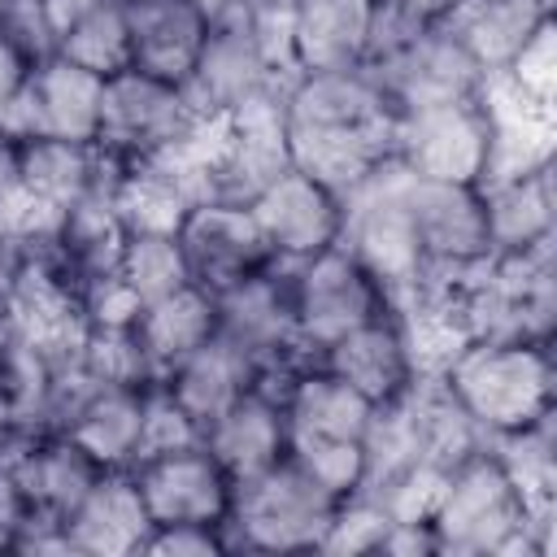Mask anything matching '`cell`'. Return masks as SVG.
Wrapping results in <instances>:
<instances>
[{
    "instance_id": "1",
    "label": "cell",
    "mask_w": 557,
    "mask_h": 557,
    "mask_svg": "<svg viewBox=\"0 0 557 557\" xmlns=\"http://www.w3.org/2000/svg\"><path fill=\"white\" fill-rule=\"evenodd\" d=\"M426 518L435 527L440 553H453V557H548L553 553L557 513H535L487 444L466 461H457L453 470H444Z\"/></svg>"
},
{
    "instance_id": "2",
    "label": "cell",
    "mask_w": 557,
    "mask_h": 557,
    "mask_svg": "<svg viewBox=\"0 0 557 557\" xmlns=\"http://www.w3.org/2000/svg\"><path fill=\"white\" fill-rule=\"evenodd\" d=\"M483 440L535 426L557 413V361L553 339L479 335L440 374Z\"/></svg>"
},
{
    "instance_id": "3",
    "label": "cell",
    "mask_w": 557,
    "mask_h": 557,
    "mask_svg": "<svg viewBox=\"0 0 557 557\" xmlns=\"http://www.w3.org/2000/svg\"><path fill=\"white\" fill-rule=\"evenodd\" d=\"M409 170L387 157L366 183L344 196V248L383 283L392 309L413 296L426 257L409 213Z\"/></svg>"
},
{
    "instance_id": "4",
    "label": "cell",
    "mask_w": 557,
    "mask_h": 557,
    "mask_svg": "<svg viewBox=\"0 0 557 557\" xmlns=\"http://www.w3.org/2000/svg\"><path fill=\"white\" fill-rule=\"evenodd\" d=\"M335 505L339 500H331L305 470L283 457L270 470L235 483L226 518L231 553H318Z\"/></svg>"
},
{
    "instance_id": "5",
    "label": "cell",
    "mask_w": 557,
    "mask_h": 557,
    "mask_svg": "<svg viewBox=\"0 0 557 557\" xmlns=\"http://www.w3.org/2000/svg\"><path fill=\"white\" fill-rule=\"evenodd\" d=\"M496 122L487 96H466L396 117V161L418 178L483 183L492 170Z\"/></svg>"
},
{
    "instance_id": "6",
    "label": "cell",
    "mask_w": 557,
    "mask_h": 557,
    "mask_svg": "<svg viewBox=\"0 0 557 557\" xmlns=\"http://www.w3.org/2000/svg\"><path fill=\"white\" fill-rule=\"evenodd\" d=\"M392 313L383 283L344 248H326L309 261H292V318L300 344L318 357L339 335Z\"/></svg>"
},
{
    "instance_id": "7",
    "label": "cell",
    "mask_w": 557,
    "mask_h": 557,
    "mask_svg": "<svg viewBox=\"0 0 557 557\" xmlns=\"http://www.w3.org/2000/svg\"><path fill=\"white\" fill-rule=\"evenodd\" d=\"M4 309L13 318V331L52 357H70L87 331L83 313V278L61 257L57 239L17 248L9 261V274L0 283Z\"/></svg>"
},
{
    "instance_id": "8",
    "label": "cell",
    "mask_w": 557,
    "mask_h": 557,
    "mask_svg": "<svg viewBox=\"0 0 557 557\" xmlns=\"http://www.w3.org/2000/svg\"><path fill=\"white\" fill-rule=\"evenodd\" d=\"M191 122H196V109L187 104V91L178 83H165L126 65L104 78L96 144L135 165L165 152Z\"/></svg>"
},
{
    "instance_id": "9",
    "label": "cell",
    "mask_w": 557,
    "mask_h": 557,
    "mask_svg": "<svg viewBox=\"0 0 557 557\" xmlns=\"http://www.w3.org/2000/svg\"><path fill=\"white\" fill-rule=\"evenodd\" d=\"M248 209L278 261H309L344 239V196L296 165L274 174Z\"/></svg>"
},
{
    "instance_id": "10",
    "label": "cell",
    "mask_w": 557,
    "mask_h": 557,
    "mask_svg": "<svg viewBox=\"0 0 557 557\" xmlns=\"http://www.w3.org/2000/svg\"><path fill=\"white\" fill-rule=\"evenodd\" d=\"M100 96L104 78L65 61L61 52H48L35 61L26 91L13 100L4 113L0 131L9 139H30V135H57V139H78L96 144L100 131Z\"/></svg>"
},
{
    "instance_id": "11",
    "label": "cell",
    "mask_w": 557,
    "mask_h": 557,
    "mask_svg": "<svg viewBox=\"0 0 557 557\" xmlns=\"http://www.w3.org/2000/svg\"><path fill=\"white\" fill-rule=\"evenodd\" d=\"M283 87L287 83L261 87L257 96H248L244 104L222 113V157H218V174H213V191L222 200L248 205L274 174H283L292 165Z\"/></svg>"
},
{
    "instance_id": "12",
    "label": "cell",
    "mask_w": 557,
    "mask_h": 557,
    "mask_svg": "<svg viewBox=\"0 0 557 557\" xmlns=\"http://www.w3.org/2000/svg\"><path fill=\"white\" fill-rule=\"evenodd\" d=\"M144 509L152 527H174V522H205V527H226L231 500H235V479L226 466L205 448H178L165 457H148L131 466Z\"/></svg>"
},
{
    "instance_id": "13",
    "label": "cell",
    "mask_w": 557,
    "mask_h": 557,
    "mask_svg": "<svg viewBox=\"0 0 557 557\" xmlns=\"http://www.w3.org/2000/svg\"><path fill=\"white\" fill-rule=\"evenodd\" d=\"M178 244H183L191 283L209 292H222L274 261L252 209L244 200H222V196H209L187 209L178 226Z\"/></svg>"
},
{
    "instance_id": "14",
    "label": "cell",
    "mask_w": 557,
    "mask_h": 557,
    "mask_svg": "<svg viewBox=\"0 0 557 557\" xmlns=\"http://www.w3.org/2000/svg\"><path fill=\"white\" fill-rule=\"evenodd\" d=\"M278 78L270 74L261 48L252 44L248 35V22H244V9L239 0L209 22V39L196 57V70L187 74L183 91H187V104L196 109V117H222L231 113L235 104H244L248 96H257L261 87H274Z\"/></svg>"
},
{
    "instance_id": "15",
    "label": "cell",
    "mask_w": 557,
    "mask_h": 557,
    "mask_svg": "<svg viewBox=\"0 0 557 557\" xmlns=\"http://www.w3.org/2000/svg\"><path fill=\"white\" fill-rule=\"evenodd\" d=\"M409 213L426 265H466L492 257L487 205L479 183L409 178Z\"/></svg>"
},
{
    "instance_id": "16",
    "label": "cell",
    "mask_w": 557,
    "mask_h": 557,
    "mask_svg": "<svg viewBox=\"0 0 557 557\" xmlns=\"http://www.w3.org/2000/svg\"><path fill=\"white\" fill-rule=\"evenodd\" d=\"M0 466L13 474L30 513H48L61 522L100 474V466L65 431H35L13 440L0 453Z\"/></svg>"
},
{
    "instance_id": "17",
    "label": "cell",
    "mask_w": 557,
    "mask_h": 557,
    "mask_svg": "<svg viewBox=\"0 0 557 557\" xmlns=\"http://www.w3.org/2000/svg\"><path fill=\"white\" fill-rule=\"evenodd\" d=\"M318 361L335 379H344L357 396H366L374 409L396 405L418 383V370H413V357H409L396 309L357 326V331H348V335H339L335 344H326L318 352Z\"/></svg>"
},
{
    "instance_id": "18",
    "label": "cell",
    "mask_w": 557,
    "mask_h": 557,
    "mask_svg": "<svg viewBox=\"0 0 557 557\" xmlns=\"http://www.w3.org/2000/svg\"><path fill=\"white\" fill-rule=\"evenodd\" d=\"M148 531L152 518L131 470H100L83 500L65 513L74 557H139Z\"/></svg>"
},
{
    "instance_id": "19",
    "label": "cell",
    "mask_w": 557,
    "mask_h": 557,
    "mask_svg": "<svg viewBox=\"0 0 557 557\" xmlns=\"http://www.w3.org/2000/svg\"><path fill=\"white\" fill-rule=\"evenodd\" d=\"M300 74L352 70L366 61L383 0H287Z\"/></svg>"
},
{
    "instance_id": "20",
    "label": "cell",
    "mask_w": 557,
    "mask_h": 557,
    "mask_svg": "<svg viewBox=\"0 0 557 557\" xmlns=\"http://www.w3.org/2000/svg\"><path fill=\"white\" fill-rule=\"evenodd\" d=\"M292 165L326 183L331 191L348 196L366 183L387 157H396V122L374 126H296L287 122Z\"/></svg>"
},
{
    "instance_id": "21",
    "label": "cell",
    "mask_w": 557,
    "mask_h": 557,
    "mask_svg": "<svg viewBox=\"0 0 557 557\" xmlns=\"http://www.w3.org/2000/svg\"><path fill=\"white\" fill-rule=\"evenodd\" d=\"M126 30L131 65L183 87L209 39V17L191 0H126Z\"/></svg>"
},
{
    "instance_id": "22",
    "label": "cell",
    "mask_w": 557,
    "mask_h": 557,
    "mask_svg": "<svg viewBox=\"0 0 557 557\" xmlns=\"http://www.w3.org/2000/svg\"><path fill=\"white\" fill-rule=\"evenodd\" d=\"M205 448L226 466V474L235 483L270 470L274 461L287 457V413H283V400L252 383L244 396H235L205 426Z\"/></svg>"
},
{
    "instance_id": "23",
    "label": "cell",
    "mask_w": 557,
    "mask_h": 557,
    "mask_svg": "<svg viewBox=\"0 0 557 557\" xmlns=\"http://www.w3.org/2000/svg\"><path fill=\"white\" fill-rule=\"evenodd\" d=\"M483 187L487 205V235L492 257L500 252H527L535 244H548L557 235V187H553V161L496 174Z\"/></svg>"
},
{
    "instance_id": "24",
    "label": "cell",
    "mask_w": 557,
    "mask_h": 557,
    "mask_svg": "<svg viewBox=\"0 0 557 557\" xmlns=\"http://www.w3.org/2000/svg\"><path fill=\"white\" fill-rule=\"evenodd\" d=\"M544 17H553V0H461L435 26L448 30L483 78H496Z\"/></svg>"
},
{
    "instance_id": "25",
    "label": "cell",
    "mask_w": 557,
    "mask_h": 557,
    "mask_svg": "<svg viewBox=\"0 0 557 557\" xmlns=\"http://www.w3.org/2000/svg\"><path fill=\"white\" fill-rule=\"evenodd\" d=\"M278 400L287 413V440H366L374 418V405L357 396L344 379H335L322 361L300 366Z\"/></svg>"
},
{
    "instance_id": "26",
    "label": "cell",
    "mask_w": 557,
    "mask_h": 557,
    "mask_svg": "<svg viewBox=\"0 0 557 557\" xmlns=\"http://www.w3.org/2000/svg\"><path fill=\"white\" fill-rule=\"evenodd\" d=\"M161 383L174 392V400H178L200 426H209L235 396H244V392L257 383V361H252L239 344H231V339L218 331L209 344H200V348L187 352L178 366H170V370L161 374Z\"/></svg>"
},
{
    "instance_id": "27",
    "label": "cell",
    "mask_w": 557,
    "mask_h": 557,
    "mask_svg": "<svg viewBox=\"0 0 557 557\" xmlns=\"http://www.w3.org/2000/svg\"><path fill=\"white\" fill-rule=\"evenodd\" d=\"M135 335L161 379L170 366H178L187 352H196L200 344H209L218 335V296L200 283H183V287L139 305Z\"/></svg>"
},
{
    "instance_id": "28",
    "label": "cell",
    "mask_w": 557,
    "mask_h": 557,
    "mask_svg": "<svg viewBox=\"0 0 557 557\" xmlns=\"http://www.w3.org/2000/svg\"><path fill=\"white\" fill-rule=\"evenodd\" d=\"M405 413H409V435H413L418 461L440 474L487 444L483 431L474 426V418L461 409V400L448 392V383L440 374L418 379L405 392Z\"/></svg>"
},
{
    "instance_id": "29",
    "label": "cell",
    "mask_w": 557,
    "mask_h": 557,
    "mask_svg": "<svg viewBox=\"0 0 557 557\" xmlns=\"http://www.w3.org/2000/svg\"><path fill=\"white\" fill-rule=\"evenodd\" d=\"M139 409L144 387H91L61 431L100 466V470H131L139 444Z\"/></svg>"
},
{
    "instance_id": "30",
    "label": "cell",
    "mask_w": 557,
    "mask_h": 557,
    "mask_svg": "<svg viewBox=\"0 0 557 557\" xmlns=\"http://www.w3.org/2000/svg\"><path fill=\"white\" fill-rule=\"evenodd\" d=\"M57 370L61 357L22 335L0 348V405L22 435L57 431Z\"/></svg>"
},
{
    "instance_id": "31",
    "label": "cell",
    "mask_w": 557,
    "mask_h": 557,
    "mask_svg": "<svg viewBox=\"0 0 557 557\" xmlns=\"http://www.w3.org/2000/svg\"><path fill=\"white\" fill-rule=\"evenodd\" d=\"M52 52L65 61L109 78L131 65V30H126V0H91L57 39Z\"/></svg>"
},
{
    "instance_id": "32",
    "label": "cell",
    "mask_w": 557,
    "mask_h": 557,
    "mask_svg": "<svg viewBox=\"0 0 557 557\" xmlns=\"http://www.w3.org/2000/svg\"><path fill=\"white\" fill-rule=\"evenodd\" d=\"M553 418L487 440V448L496 453V461L505 466V474L518 483V492L527 496V505L535 513H557V435H553Z\"/></svg>"
},
{
    "instance_id": "33",
    "label": "cell",
    "mask_w": 557,
    "mask_h": 557,
    "mask_svg": "<svg viewBox=\"0 0 557 557\" xmlns=\"http://www.w3.org/2000/svg\"><path fill=\"white\" fill-rule=\"evenodd\" d=\"M78 370L96 387H148L157 383V370L135 335V326H87L74 348Z\"/></svg>"
},
{
    "instance_id": "34",
    "label": "cell",
    "mask_w": 557,
    "mask_h": 557,
    "mask_svg": "<svg viewBox=\"0 0 557 557\" xmlns=\"http://www.w3.org/2000/svg\"><path fill=\"white\" fill-rule=\"evenodd\" d=\"M117 274L139 296V305H148V300L191 283L183 244H178V235H165V231H126Z\"/></svg>"
},
{
    "instance_id": "35",
    "label": "cell",
    "mask_w": 557,
    "mask_h": 557,
    "mask_svg": "<svg viewBox=\"0 0 557 557\" xmlns=\"http://www.w3.org/2000/svg\"><path fill=\"white\" fill-rule=\"evenodd\" d=\"M487 83H496L500 91H509L527 109L553 113V100H557V22L544 17L531 30V39L513 52V61Z\"/></svg>"
},
{
    "instance_id": "36",
    "label": "cell",
    "mask_w": 557,
    "mask_h": 557,
    "mask_svg": "<svg viewBox=\"0 0 557 557\" xmlns=\"http://www.w3.org/2000/svg\"><path fill=\"white\" fill-rule=\"evenodd\" d=\"M287 461L305 470L331 500H348L366 483V440H287Z\"/></svg>"
},
{
    "instance_id": "37",
    "label": "cell",
    "mask_w": 557,
    "mask_h": 557,
    "mask_svg": "<svg viewBox=\"0 0 557 557\" xmlns=\"http://www.w3.org/2000/svg\"><path fill=\"white\" fill-rule=\"evenodd\" d=\"M205 444V426L174 400V392L157 379L144 387V409H139V444H135V466L148 457H165L178 448Z\"/></svg>"
},
{
    "instance_id": "38",
    "label": "cell",
    "mask_w": 557,
    "mask_h": 557,
    "mask_svg": "<svg viewBox=\"0 0 557 557\" xmlns=\"http://www.w3.org/2000/svg\"><path fill=\"white\" fill-rule=\"evenodd\" d=\"M387 522H392V513L374 496L357 492V496H348V500H339L331 509L326 531L318 540V553H331V557H374Z\"/></svg>"
},
{
    "instance_id": "39",
    "label": "cell",
    "mask_w": 557,
    "mask_h": 557,
    "mask_svg": "<svg viewBox=\"0 0 557 557\" xmlns=\"http://www.w3.org/2000/svg\"><path fill=\"white\" fill-rule=\"evenodd\" d=\"M139 553L144 557H218V553H231V535L226 527L174 522V527H152Z\"/></svg>"
},
{
    "instance_id": "40",
    "label": "cell",
    "mask_w": 557,
    "mask_h": 557,
    "mask_svg": "<svg viewBox=\"0 0 557 557\" xmlns=\"http://www.w3.org/2000/svg\"><path fill=\"white\" fill-rule=\"evenodd\" d=\"M35 52L9 30V26H0V122H4V113L13 109V100L26 91V78H30V70H35Z\"/></svg>"
},
{
    "instance_id": "41",
    "label": "cell",
    "mask_w": 557,
    "mask_h": 557,
    "mask_svg": "<svg viewBox=\"0 0 557 557\" xmlns=\"http://www.w3.org/2000/svg\"><path fill=\"white\" fill-rule=\"evenodd\" d=\"M435 553H440V540L431 518H392L374 557H435Z\"/></svg>"
},
{
    "instance_id": "42",
    "label": "cell",
    "mask_w": 557,
    "mask_h": 557,
    "mask_svg": "<svg viewBox=\"0 0 557 557\" xmlns=\"http://www.w3.org/2000/svg\"><path fill=\"white\" fill-rule=\"evenodd\" d=\"M26 513H30V509H26V500H22L17 483H13V474L0 466V553L13 548V531H17V522H22Z\"/></svg>"
},
{
    "instance_id": "43",
    "label": "cell",
    "mask_w": 557,
    "mask_h": 557,
    "mask_svg": "<svg viewBox=\"0 0 557 557\" xmlns=\"http://www.w3.org/2000/svg\"><path fill=\"white\" fill-rule=\"evenodd\" d=\"M405 22H413V26H435V22H444L461 0H387Z\"/></svg>"
},
{
    "instance_id": "44",
    "label": "cell",
    "mask_w": 557,
    "mask_h": 557,
    "mask_svg": "<svg viewBox=\"0 0 557 557\" xmlns=\"http://www.w3.org/2000/svg\"><path fill=\"white\" fill-rule=\"evenodd\" d=\"M191 4H196V9H200V13L209 17V22H213V17H222V13H226V9L235 4V0H191Z\"/></svg>"
},
{
    "instance_id": "45",
    "label": "cell",
    "mask_w": 557,
    "mask_h": 557,
    "mask_svg": "<svg viewBox=\"0 0 557 557\" xmlns=\"http://www.w3.org/2000/svg\"><path fill=\"white\" fill-rule=\"evenodd\" d=\"M9 261H13V252L0 244V283H4V274H9Z\"/></svg>"
},
{
    "instance_id": "46",
    "label": "cell",
    "mask_w": 557,
    "mask_h": 557,
    "mask_svg": "<svg viewBox=\"0 0 557 557\" xmlns=\"http://www.w3.org/2000/svg\"><path fill=\"white\" fill-rule=\"evenodd\" d=\"M13 4H17V0H0V22H4L9 13H13Z\"/></svg>"
}]
</instances>
